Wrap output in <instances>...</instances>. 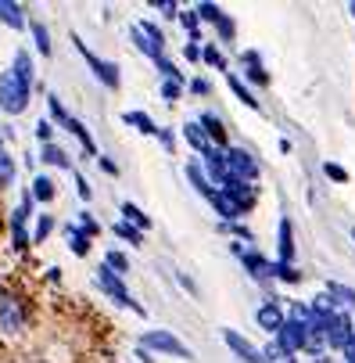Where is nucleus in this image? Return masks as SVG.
Segmentation results:
<instances>
[{
	"label": "nucleus",
	"instance_id": "obj_1",
	"mask_svg": "<svg viewBox=\"0 0 355 363\" xmlns=\"http://www.w3.org/2000/svg\"><path fill=\"white\" fill-rule=\"evenodd\" d=\"M33 58H29V50H15V62L8 72H0V112H8V116H22L29 108V90L36 83V72H33Z\"/></svg>",
	"mask_w": 355,
	"mask_h": 363
},
{
	"label": "nucleus",
	"instance_id": "obj_20",
	"mask_svg": "<svg viewBox=\"0 0 355 363\" xmlns=\"http://www.w3.org/2000/svg\"><path fill=\"white\" fill-rule=\"evenodd\" d=\"M0 22H4V26H11V29H25L22 4H15V0H0Z\"/></svg>",
	"mask_w": 355,
	"mask_h": 363
},
{
	"label": "nucleus",
	"instance_id": "obj_47",
	"mask_svg": "<svg viewBox=\"0 0 355 363\" xmlns=\"http://www.w3.org/2000/svg\"><path fill=\"white\" fill-rule=\"evenodd\" d=\"M183 55H187V62H201V47H197V43H187Z\"/></svg>",
	"mask_w": 355,
	"mask_h": 363
},
{
	"label": "nucleus",
	"instance_id": "obj_24",
	"mask_svg": "<svg viewBox=\"0 0 355 363\" xmlns=\"http://www.w3.org/2000/svg\"><path fill=\"white\" fill-rule=\"evenodd\" d=\"M15 184V159L8 155V147L0 144V191Z\"/></svg>",
	"mask_w": 355,
	"mask_h": 363
},
{
	"label": "nucleus",
	"instance_id": "obj_5",
	"mask_svg": "<svg viewBox=\"0 0 355 363\" xmlns=\"http://www.w3.org/2000/svg\"><path fill=\"white\" fill-rule=\"evenodd\" d=\"M72 47H76V50H79V55L86 58V65H90V72H93V76H97L100 83H105L108 90H119V83H122V76H119V65H115V62H105V58H97V55H93V50H90V47H86V43H83V40H79L76 33H72Z\"/></svg>",
	"mask_w": 355,
	"mask_h": 363
},
{
	"label": "nucleus",
	"instance_id": "obj_29",
	"mask_svg": "<svg viewBox=\"0 0 355 363\" xmlns=\"http://www.w3.org/2000/svg\"><path fill=\"white\" fill-rule=\"evenodd\" d=\"M105 267H108L112 274H119V277H122V274H129V259H126L122 252H115V248H112V252L105 255Z\"/></svg>",
	"mask_w": 355,
	"mask_h": 363
},
{
	"label": "nucleus",
	"instance_id": "obj_4",
	"mask_svg": "<svg viewBox=\"0 0 355 363\" xmlns=\"http://www.w3.org/2000/svg\"><path fill=\"white\" fill-rule=\"evenodd\" d=\"M140 349H155V352H165V356H176V359H194V352L173 335V331H162V328H151L140 335Z\"/></svg>",
	"mask_w": 355,
	"mask_h": 363
},
{
	"label": "nucleus",
	"instance_id": "obj_15",
	"mask_svg": "<svg viewBox=\"0 0 355 363\" xmlns=\"http://www.w3.org/2000/svg\"><path fill=\"white\" fill-rule=\"evenodd\" d=\"M65 130H69V133H72V137L83 144V155H86V159H97V155H100V151H97V144H93V133H90V130H86V126H83L76 116L65 123Z\"/></svg>",
	"mask_w": 355,
	"mask_h": 363
},
{
	"label": "nucleus",
	"instance_id": "obj_35",
	"mask_svg": "<svg viewBox=\"0 0 355 363\" xmlns=\"http://www.w3.org/2000/svg\"><path fill=\"white\" fill-rule=\"evenodd\" d=\"M115 238H122V241H129V245H144V234H140V230H133V227H129V223H122V220L115 223Z\"/></svg>",
	"mask_w": 355,
	"mask_h": 363
},
{
	"label": "nucleus",
	"instance_id": "obj_51",
	"mask_svg": "<svg viewBox=\"0 0 355 363\" xmlns=\"http://www.w3.org/2000/svg\"><path fill=\"white\" fill-rule=\"evenodd\" d=\"M348 11H351V15H355V4H351V8H348Z\"/></svg>",
	"mask_w": 355,
	"mask_h": 363
},
{
	"label": "nucleus",
	"instance_id": "obj_2",
	"mask_svg": "<svg viewBox=\"0 0 355 363\" xmlns=\"http://www.w3.org/2000/svg\"><path fill=\"white\" fill-rule=\"evenodd\" d=\"M25 320H29V309L18 295L11 291H0V335H22L25 331Z\"/></svg>",
	"mask_w": 355,
	"mask_h": 363
},
{
	"label": "nucleus",
	"instance_id": "obj_31",
	"mask_svg": "<svg viewBox=\"0 0 355 363\" xmlns=\"http://www.w3.org/2000/svg\"><path fill=\"white\" fill-rule=\"evenodd\" d=\"M65 234H69V241H72V252H76V255H86V252H90V238H86L79 227H65Z\"/></svg>",
	"mask_w": 355,
	"mask_h": 363
},
{
	"label": "nucleus",
	"instance_id": "obj_41",
	"mask_svg": "<svg viewBox=\"0 0 355 363\" xmlns=\"http://www.w3.org/2000/svg\"><path fill=\"white\" fill-rule=\"evenodd\" d=\"M216 33H219L223 40H233V33H237V26H233V18H230V15H223V18L216 22Z\"/></svg>",
	"mask_w": 355,
	"mask_h": 363
},
{
	"label": "nucleus",
	"instance_id": "obj_21",
	"mask_svg": "<svg viewBox=\"0 0 355 363\" xmlns=\"http://www.w3.org/2000/svg\"><path fill=\"white\" fill-rule=\"evenodd\" d=\"M129 36H133V43H136V50H140L144 58H151V62H158V58H162V50H165V47H158L155 40H147V36H144L136 26L129 29Z\"/></svg>",
	"mask_w": 355,
	"mask_h": 363
},
{
	"label": "nucleus",
	"instance_id": "obj_34",
	"mask_svg": "<svg viewBox=\"0 0 355 363\" xmlns=\"http://www.w3.org/2000/svg\"><path fill=\"white\" fill-rule=\"evenodd\" d=\"M155 65H158V72H162V79H173V83H183V72H180V69H176V65H173V62H169L165 55H162V58H158Z\"/></svg>",
	"mask_w": 355,
	"mask_h": 363
},
{
	"label": "nucleus",
	"instance_id": "obj_3",
	"mask_svg": "<svg viewBox=\"0 0 355 363\" xmlns=\"http://www.w3.org/2000/svg\"><path fill=\"white\" fill-rule=\"evenodd\" d=\"M97 284L105 288V291H108V298H115V302H119L122 309H133L136 317H147V309H144L140 302H133V295H129V288L122 284V277H119V274H112V270H108L105 263L97 267Z\"/></svg>",
	"mask_w": 355,
	"mask_h": 363
},
{
	"label": "nucleus",
	"instance_id": "obj_44",
	"mask_svg": "<svg viewBox=\"0 0 355 363\" xmlns=\"http://www.w3.org/2000/svg\"><path fill=\"white\" fill-rule=\"evenodd\" d=\"M76 194H79L83 201H90V198H93V187H90V184H86V177H79V173H76Z\"/></svg>",
	"mask_w": 355,
	"mask_h": 363
},
{
	"label": "nucleus",
	"instance_id": "obj_39",
	"mask_svg": "<svg viewBox=\"0 0 355 363\" xmlns=\"http://www.w3.org/2000/svg\"><path fill=\"white\" fill-rule=\"evenodd\" d=\"M323 173H327L334 184H348V169H344V166H337V162H327V166H323Z\"/></svg>",
	"mask_w": 355,
	"mask_h": 363
},
{
	"label": "nucleus",
	"instance_id": "obj_32",
	"mask_svg": "<svg viewBox=\"0 0 355 363\" xmlns=\"http://www.w3.org/2000/svg\"><path fill=\"white\" fill-rule=\"evenodd\" d=\"M327 295H334L337 302H344V306H351V309H355V288H344V284H327Z\"/></svg>",
	"mask_w": 355,
	"mask_h": 363
},
{
	"label": "nucleus",
	"instance_id": "obj_14",
	"mask_svg": "<svg viewBox=\"0 0 355 363\" xmlns=\"http://www.w3.org/2000/svg\"><path fill=\"white\" fill-rule=\"evenodd\" d=\"M119 213H122V223H129L133 230H140V234L151 230V216L140 209L136 201H122V205H119Z\"/></svg>",
	"mask_w": 355,
	"mask_h": 363
},
{
	"label": "nucleus",
	"instance_id": "obj_17",
	"mask_svg": "<svg viewBox=\"0 0 355 363\" xmlns=\"http://www.w3.org/2000/svg\"><path fill=\"white\" fill-rule=\"evenodd\" d=\"M277 248H280V259L277 263H294V227H291V220H280V241H277Z\"/></svg>",
	"mask_w": 355,
	"mask_h": 363
},
{
	"label": "nucleus",
	"instance_id": "obj_43",
	"mask_svg": "<svg viewBox=\"0 0 355 363\" xmlns=\"http://www.w3.org/2000/svg\"><path fill=\"white\" fill-rule=\"evenodd\" d=\"M187 90H190V94H197V97H205V94H209L212 86H209V79H201V76H194V79L187 83Z\"/></svg>",
	"mask_w": 355,
	"mask_h": 363
},
{
	"label": "nucleus",
	"instance_id": "obj_52",
	"mask_svg": "<svg viewBox=\"0 0 355 363\" xmlns=\"http://www.w3.org/2000/svg\"><path fill=\"white\" fill-rule=\"evenodd\" d=\"M351 241H355V227H351Z\"/></svg>",
	"mask_w": 355,
	"mask_h": 363
},
{
	"label": "nucleus",
	"instance_id": "obj_49",
	"mask_svg": "<svg viewBox=\"0 0 355 363\" xmlns=\"http://www.w3.org/2000/svg\"><path fill=\"white\" fill-rule=\"evenodd\" d=\"M100 169H105L108 177H119V166H115L112 159H100Z\"/></svg>",
	"mask_w": 355,
	"mask_h": 363
},
{
	"label": "nucleus",
	"instance_id": "obj_33",
	"mask_svg": "<svg viewBox=\"0 0 355 363\" xmlns=\"http://www.w3.org/2000/svg\"><path fill=\"white\" fill-rule=\"evenodd\" d=\"M50 230H54V216H40V220H36V230H33V245L47 241Z\"/></svg>",
	"mask_w": 355,
	"mask_h": 363
},
{
	"label": "nucleus",
	"instance_id": "obj_42",
	"mask_svg": "<svg viewBox=\"0 0 355 363\" xmlns=\"http://www.w3.org/2000/svg\"><path fill=\"white\" fill-rule=\"evenodd\" d=\"M36 137H40L43 144H50V137H54V123H50V119H40V123H36Z\"/></svg>",
	"mask_w": 355,
	"mask_h": 363
},
{
	"label": "nucleus",
	"instance_id": "obj_9",
	"mask_svg": "<svg viewBox=\"0 0 355 363\" xmlns=\"http://www.w3.org/2000/svg\"><path fill=\"white\" fill-rule=\"evenodd\" d=\"M223 342H226V345H230V349L244 359V363H266V359H262V349H255V345H251L244 335H237V331H230V328L223 331Z\"/></svg>",
	"mask_w": 355,
	"mask_h": 363
},
{
	"label": "nucleus",
	"instance_id": "obj_18",
	"mask_svg": "<svg viewBox=\"0 0 355 363\" xmlns=\"http://www.w3.org/2000/svg\"><path fill=\"white\" fill-rule=\"evenodd\" d=\"M29 194H33V201H54L58 198V187H54V180H50L47 173H40L36 180H33V187H29Z\"/></svg>",
	"mask_w": 355,
	"mask_h": 363
},
{
	"label": "nucleus",
	"instance_id": "obj_8",
	"mask_svg": "<svg viewBox=\"0 0 355 363\" xmlns=\"http://www.w3.org/2000/svg\"><path fill=\"white\" fill-rule=\"evenodd\" d=\"M351 335H355V331H351L348 313H330V317H327V324H323V342H327L330 349H344V342H348Z\"/></svg>",
	"mask_w": 355,
	"mask_h": 363
},
{
	"label": "nucleus",
	"instance_id": "obj_46",
	"mask_svg": "<svg viewBox=\"0 0 355 363\" xmlns=\"http://www.w3.org/2000/svg\"><path fill=\"white\" fill-rule=\"evenodd\" d=\"M155 8H158L165 18H176V4H173V0H155Z\"/></svg>",
	"mask_w": 355,
	"mask_h": 363
},
{
	"label": "nucleus",
	"instance_id": "obj_19",
	"mask_svg": "<svg viewBox=\"0 0 355 363\" xmlns=\"http://www.w3.org/2000/svg\"><path fill=\"white\" fill-rule=\"evenodd\" d=\"M240 62L248 65V79H251V83H259V86H266V83H269V76H266V69H262V58L255 55V50H244Z\"/></svg>",
	"mask_w": 355,
	"mask_h": 363
},
{
	"label": "nucleus",
	"instance_id": "obj_40",
	"mask_svg": "<svg viewBox=\"0 0 355 363\" xmlns=\"http://www.w3.org/2000/svg\"><path fill=\"white\" fill-rule=\"evenodd\" d=\"M79 230H83L86 238H97V234H100V223H97L90 213H83V216H79Z\"/></svg>",
	"mask_w": 355,
	"mask_h": 363
},
{
	"label": "nucleus",
	"instance_id": "obj_13",
	"mask_svg": "<svg viewBox=\"0 0 355 363\" xmlns=\"http://www.w3.org/2000/svg\"><path fill=\"white\" fill-rule=\"evenodd\" d=\"M205 198H209V205H212V209H216V213H219V216H223L226 223H233V220H240V216H244V213L237 209V205H233V201H230V198H226L223 191H216V187H212V191H209Z\"/></svg>",
	"mask_w": 355,
	"mask_h": 363
},
{
	"label": "nucleus",
	"instance_id": "obj_37",
	"mask_svg": "<svg viewBox=\"0 0 355 363\" xmlns=\"http://www.w3.org/2000/svg\"><path fill=\"white\" fill-rule=\"evenodd\" d=\"M180 97H183V83L165 79V83H162V101H169V105H173V101H180Z\"/></svg>",
	"mask_w": 355,
	"mask_h": 363
},
{
	"label": "nucleus",
	"instance_id": "obj_45",
	"mask_svg": "<svg viewBox=\"0 0 355 363\" xmlns=\"http://www.w3.org/2000/svg\"><path fill=\"white\" fill-rule=\"evenodd\" d=\"M158 140H162V147H165L169 155L176 151V133H173V130H158Z\"/></svg>",
	"mask_w": 355,
	"mask_h": 363
},
{
	"label": "nucleus",
	"instance_id": "obj_6",
	"mask_svg": "<svg viewBox=\"0 0 355 363\" xmlns=\"http://www.w3.org/2000/svg\"><path fill=\"white\" fill-rule=\"evenodd\" d=\"M223 166H226V173L230 177H237V180H244V184H251V180H259V162L251 159V151H244V147H223Z\"/></svg>",
	"mask_w": 355,
	"mask_h": 363
},
{
	"label": "nucleus",
	"instance_id": "obj_28",
	"mask_svg": "<svg viewBox=\"0 0 355 363\" xmlns=\"http://www.w3.org/2000/svg\"><path fill=\"white\" fill-rule=\"evenodd\" d=\"M194 18H197V22H212V26H216V22L223 18V8H219V4H209V0H205V4H194Z\"/></svg>",
	"mask_w": 355,
	"mask_h": 363
},
{
	"label": "nucleus",
	"instance_id": "obj_11",
	"mask_svg": "<svg viewBox=\"0 0 355 363\" xmlns=\"http://www.w3.org/2000/svg\"><path fill=\"white\" fill-rule=\"evenodd\" d=\"M197 126H201V133H205L209 137V144L212 147H226V130H223V123H219V116H212V112H205V116H201L197 119Z\"/></svg>",
	"mask_w": 355,
	"mask_h": 363
},
{
	"label": "nucleus",
	"instance_id": "obj_12",
	"mask_svg": "<svg viewBox=\"0 0 355 363\" xmlns=\"http://www.w3.org/2000/svg\"><path fill=\"white\" fill-rule=\"evenodd\" d=\"M237 255H240V263L248 267L251 277H259V281H269L273 277V263H269V259H262L259 252H237Z\"/></svg>",
	"mask_w": 355,
	"mask_h": 363
},
{
	"label": "nucleus",
	"instance_id": "obj_48",
	"mask_svg": "<svg viewBox=\"0 0 355 363\" xmlns=\"http://www.w3.org/2000/svg\"><path fill=\"white\" fill-rule=\"evenodd\" d=\"M341 352H344V359H348V363H355V335L344 342V349H341Z\"/></svg>",
	"mask_w": 355,
	"mask_h": 363
},
{
	"label": "nucleus",
	"instance_id": "obj_7",
	"mask_svg": "<svg viewBox=\"0 0 355 363\" xmlns=\"http://www.w3.org/2000/svg\"><path fill=\"white\" fill-rule=\"evenodd\" d=\"M277 345L284 349V352H298V349H305L309 345V328H305V320H298V317H287L284 320V328L277 331Z\"/></svg>",
	"mask_w": 355,
	"mask_h": 363
},
{
	"label": "nucleus",
	"instance_id": "obj_16",
	"mask_svg": "<svg viewBox=\"0 0 355 363\" xmlns=\"http://www.w3.org/2000/svg\"><path fill=\"white\" fill-rule=\"evenodd\" d=\"M40 159H43L47 166H54V169H72V162H69V151H65L62 144H54V140L40 147Z\"/></svg>",
	"mask_w": 355,
	"mask_h": 363
},
{
	"label": "nucleus",
	"instance_id": "obj_30",
	"mask_svg": "<svg viewBox=\"0 0 355 363\" xmlns=\"http://www.w3.org/2000/svg\"><path fill=\"white\" fill-rule=\"evenodd\" d=\"M47 108H50V119H58V126L65 130V123H69L72 116L65 112V105H62V97H58V94H50V97H47Z\"/></svg>",
	"mask_w": 355,
	"mask_h": 363
},
{
	"label": "nucleus",
	"instance_id": "obj_22",
	"mask_svg": "<svg viewBox=\"0 0 355 363\" xmlns=\"http://www.w3.org/2000/svg\"><path fill=\"white\" fill-rule=\"evenodd\" d=\"M122 123L136 126V130L147 133V137H158V130H162V126H155V119H151L147 112H122Z\"/></svg>",
	"mask_w": 355,
	"mask_h": 363
},
{
	"label": "nucleus",
	"instance_id": "obj_50",
	"mask_svg": "<svg viewBox=\"0 0 355 363\" xmlns=\"http://www.w3.org/2000/svg\"><path fill=\"white\" fill-rule=\"evenodd\" d=\"M136 356H140V363H155V359L147 356V349H136Z\"/></svg>",
	"mask_w": 355,
	"mask_h": 363
},
{
	"label": "nucleus",
	"instance_id": "obj_23",
	"mask_svg": "<svg viewBox=\"0 0 355 363\" xmlns=\"http://www.w3.org/2000/svg\"><path fill=\"white\" fill-rule=\"evenodd\" d=\"M183 137H187V144H190L197 155H205V151L212 147V144H209V137L201 133V126H197V123H183Z\"/></svg>",
	"mask_w": 355,
	"mask_h": 363
},
{
	"label": "nucleus",
	"instance_id": "obj_27",
	"mask_svg": "<svg viewBox=\"0 0 355 363\" xmlns=\"http://www.w3.org/2000/svg\"><path fill=\"white\" fill-rule=\"evenodd\" d=\"M226 83H230V90L240 97V105H248V108H255V112H259V97H251V90H248L237 76H226Z\"/></svg>",
	"mask_w": 355,
	"mask_h": 363
},
{
	"label": "nucleus",
	"instance_id": "obj_25",
	"mask_svg": "<svg viewBox=\"0 0 355 363\" xmlns=\"http://www.w3.org/2000/svg\"><path fill=\"white\" fill-rule=\"evenodd\" d=\"M29 33H33V43L40 55H50V29L43 22H29Z\"/></svg>",
	"mask_w": 355,
	"mask_h": 363
},
{
	"label": "nucleus",
	"instance_id": "obj_26",
	"mask_svg": "<svg viewBox=\"0 0 355 363\" xmlns=\"http://www.w3.org/2000/svg\"><path fill=\"white\" fill-rule=\"evenodd\" d=\"M187 180H190V187H194L197 194H209V191H212L209 177L201 173V166H197V162H190V166H187Z\"/></svg>",
	"mask_w": 355,
	"mask_h": 363
},
{
	"label": "nucleus",
	"instance_id": "obj_36",
	"mask_svg": "<svg viewBox=\"0 0 355 363\" xmlns=\"http://www.w3.org/2000/svg\"><path fill=\"white\" fill-rule=\"evenodd\" d=\"M273 277L277 281H287V284H298L301 281V274L294 267H287V263H273Z\"/></svg>",
	"mask_w": 355,
	"mask_h": 363
},
{
	"label": "nucleus",
	"instance_id": "obj_10",
	"mask_svg": "<svg viewBox=\"0 0 355 363\" xmlns=\"http://www.w3.org/2000/svg\"><path fill=\"white\" fill-rule=\"evenodd\" d=\"M255 320H259V328L262 331H269V335H277L280 328H284V309L277 306V302H266V306H259V313H255Z\"/></svg>",
	"mask_w": 355,
	"mask_h": 363
},
{
	"label": "nucleus",
	"instance_id": "obj_38",
	"mask_svg": "<svg viewBox=\"0 0 355 363\" xmlns=\"http://www.w3.org/2000/svg\"><path fill=\"white\" fill-rule=\"evenodd\" d=\"M201 62H209V65H216V69H226V58L219 55L216 47H201Z\"/></svg>",
	"mask_w": 355,
	"mask_h": 363
}]
</instances>
